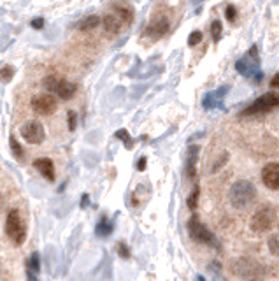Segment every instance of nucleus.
<instances>
[{
  "label": "nucleus",
  "instance_id": "1",
  "mask_svg": "<svg viewBox=\"0 0 279 281\" xmlns=\"http://www.w3.org/2000/svg\"><path fill=\"white\" fill-rule=\"evenodd\" d=\"M230 271H232L237 278H242L246 281H262L265 278V269L262 267L257 260L248 259V257L232 260Z\"/></svg>",
  "mask_w": 279,
  "mask_h": 281
},
{
  "label": "nucleus",
  "instance_id": "2",
  "mask_svg": "<svg viewBox=\"0 0 279 281\" xmlns=\"http://www.w3.org/2000/svg\"><path fill=\"white\" fill-rule=\"evenodd\" d=\"M230 204L237 209H244L248 208L255 202L257 199V188L251 181H246V180H241V181H235L230 188Z\"/></svg>",
  "mask_w": 279,
  "mask_h": 281
},
{
  "label": "nucleus",
  "instance_id": "3",
  "mask_svg": "<svg viewBox=\"0 0 279 281\" xmlns=\"http://www.w3.org/2000/svg\"><path fill=\"white\" fill-rule=\"evenodd\" d=\"M6 234L16 246H21L27 239V227L18 209H11L6 220Z\"/></svg>",
  "mask_w": 279,
  "mask_h": 281
},
{
  "label": "nucleus",
  "instance_id": "4",
  "mask_svg": "<svg viewBox=\"0 0 279 281\" xmlns=\"http://www.w3.org/2000/svg\"><path fill=\"white\" fill-rule=\"evenodd\" d=\"M42 85H44V88L53 95V97L57 95L62 100H69V98H72L75 92H78V86H75L74 83L58 76H47L44 81H42Z\"/></svg>",
  "mask_w": 279,
  "mask_h": 281
},
{
  "label": "nucleus",
  "instance_id": "5",
  "mask_svg": "<svg viewBox=\"0 0 279 281\" xmlns=\"http://www.w3.org/2000/svg\"><path fill=\"white\" fill-rule=\"evenodd\" d=\"M257 53H258L257 46H251V49L248 51V53H246L241 60L235 62V69H237V72H241L242 76H246V78L262 79V74H260V70H258L260 69V60H258Z\"/></svg>",
  "mask_w": 279,
  "mask_h": 281
},
{
  "label": "nucleus",
  "instance_id": "6",
  "mask_svg": "<svg viewBox=\"0 0 279 281\" xmlns=\"http://www.w3.org/2000/svg\"><path fill=\"white\" fill-rule=\"evenodd\" d=\"M186 228H188V234L193 241H197V243H202V244H207V246H214V248H220V244L216 243V237L214 234H211L209 231L204 227V223H200V220H198V216H191L188 220V225H186Z\"/></svg>",
  "mask_w": 279,
  "mask_h": 281
},
{
  "label": "nucleus",
  "instance_id": "7",
  "mask_svg": "<svg viewBox=\"0 0 279 281\" xmlns=\"http://www.w3.org/2000/svg\"><path fill=\"white\" fill-rule=\"evenodd\" d=\"M274 108H279V93L269 92L262 95V97L258 98V100H255L251 106H248V108L241 113V116H257V114H264Z\"/></svg>",
  "mask_w": 279,
  "mask_h": 281
},
{
  "label": "nucleus",
  "instance_id": "8",
  "mask_svg": "<svg viewBox=\"0 0 279 281\" xmlns=\"http://www.w3.org/2000/svg\"><path fill=\"white\" fill-rule=\"evenodd\" d=\"M276 223V211L272 208H262L258 209L257 213L251 218V228L258 234H264V232H269L270 228Z\"/></svg>",
  "mask_w": 279,
  "mask_h": 281
},
{
  "label": "nucleus",
  "instance_id": "9",
  "mask_svg": "<svg viewBox=\"0 0 279 281\" xmlns=\"http://www.w3.org/2000/svg\"><path fill=\"white\" fill-rule=\"evenodd\" d=\"M19 132H21V137L29 142V144H41V142L46 139L44 126H42L41 121H35V120L27 121V123L19 129Z\"/></svg>",
  "mask_w": 279,
  "mask_h": 281
},
{
  "label": "nucleus",
  "instance_id": "10",
  "mask_svg": "<svg viewBox=\"0 0 279 281\" xmlns=\"http://www.w3.org/2000/svg\"><path fill=\"white\" fill-rule=\"evenodd\" d=\"M32 109L35 111L37 114L41 116H49L57 111V98L53 97L51 93H41V95H35L32 98Z\"/></svg>",
  "mask_w": 279,
  "mask_h": 281
},
{
  "label": "nucleus",
  "instance_id": "11",
  "mask_svg": "<svg viewBox=\"0 0 279 281\" xmlns=\"http://www.w3.org/2000/svg\"><path fill=\"white\" fill-rule=\"evenodd\" d=\"M262 181L269 190H279V164L270 162L262 169Z\"/></svg>",
  "mask_w": 279,
  "mask_h": 281
},
{
  "label": "nucleus",
  "instance_id": "12",
  "mask_svg": "<svg viewBox=\"0 0 279 281\" xmlns=\"http://www.w3.org/2000/svg\"><path fill=\"white\" fill-rule=\"evenodd\" d=\"M169 19L167 18H157V19H153V21L149 23V25L146 27V32L144 34L147 35V37H151V39H162L163 35L169 32Z\"/></svg>",
  "mask_w": 279,
  "mask_h": 281
},
{
  "label": "nucleus",
  "instance_id": "13",
  "mask_svg": "<svg viewBox=\"0 0 279 281\" xmlns=\"http://www.w3.org/2000/svg\"><path fill=\"white\" fill-rule=\"evenodd\" d=\"M34 167L41 172V176H44L47 181H55V165L51 162V158H37L34 160Z\"/></svg>",
  "mask_w": 279,
  "mask_h": 281
},
{
  "label": "nucleus",
  "instance_id": "14",
  "mask_svg": "<svg viewBox=\"0 0 279 281\" xmlns=\"http://www.w3.org/2000/svg\"><path fill=\"white\" fill-rule=\"evenodd\" d=\"M197 158H198V146H190L186 153V176L195 180L197 176Z\"/></svg>",
  "mask_w": 279,
  "mask_h": 281
},
{
  "label": "nucleus",
  "instance_id": "15",
  "mask_svg": "<svg viewBox=\"0 0 279 281\" xmlns=\"http://www.w3.org/2000/svg\"><path fill=\"white\" fill-rule=\"evenodd\" d=\"M104 30H106L107 35H116L119 30H121V19L118 18L116 14H107L106 18L102 19Z\"/></svg>",
  "mask_w": 279,
  "mask_h": 281
},
{
  "label": "nucleus",
  "instance_id": "16",
  "mask_svg": "<svg viewBox=\"0 0 279 281\" xmlns=\"http://www.w3.org/2000/svg\"><path fill=\"white\" fill-rule=\"evenodd\" d=\"M229 92V86H223V88L218 90L216 93H207L204 97V108L206 109H214V108H223L221 104V95Z\"/></svg>",
  "mask_w": 279,
  "mask_h": 281
},
{
  "label": "nucleus",
  "instance_id": "17",
  "mask_svg": "<svg viewBox=\"0 0 279 281\" xmlns=\"http://www.w3.org/2000/svg\"><path fill=\"white\" fill-rule=\"evenodd\" d=\"M100 25V18H98L97 14H91V16H86L85 19H81V21L78 23V29L83 30V32H88V30H93L95 27Z\"/></svg>",
  "mask_w": 279,
  "mask_h": 281
},
{
  "label": "nucleus",
  "instance_id": "18",
  "mask_svg": "<svg viewBox=\"0 0 279 281\" xmlns=\"http://www.w3.org/2000/svg\"><path fill=\"white\" fill-rule=\"evenodd\" d=\"M114 13H116V16L121 19V23H125V25H130V23L134 21V11L130 9V7L114 6Z\"/></svg>",
  "mask_w": 279,
  "mask_h": 281
},
{
  "label": "nucleus",
  "instance_id": "19",
  "mask_svg": "<svg viewBox=\"0 0 279 281\" xmlns=\"http://www.w3.org/2000/svg\"><path fill=\"white\" fill-rule=\"evenodd\" d=\"M113 228H114L113 221L107 220V216H102L100 221L97 223V228H95V232H97V236L106 237V236H109L111 232H113Z\"/></svg>",
  "mask_w": 279,
  "mask_h": 281
},
{
  "label": "nucleus",
  "instance_id": "20",
  "mask_svg": "<svg viewBox=\"0 0 279 281\" xmlns=\"http://www.w3.org/2000/svg\"><path fill=\"white\" fill-rule=\"evenodd\" d=\"M9 144H11V149H13V155H14L16 160H19V162H25V149H23V146L19 144L18 139H16L14 136H11Z\"/></svg>",
  "mask_w": 279,
  "mask_h": 281
},
{
  "label": "nucleus",
  "instance_id": "21",
  "mask_svg": "<svg viewBox=\"0 0 279 281\" xmlns=\"http://www.w3.org/2000/svg\"><path fill=\"white\" fill-rule=\"evenodd\" d=\"M27 271L34 272V274L41 271V259H39V253H32L30 259L27 260Z\"/></svg>",
  "mask_w": 279,
  "mask_h": 281
},
{
  "label": "nucleus",
  "instance_id": "22",
  "mask_svg": "<svg viewBox=\"0 0 279 281\" xmlns=\"http://www.w3.org/2000/svg\"><path fill=\"white\" fill-rule=\"evenodd\" d=\"M267 246H269V250L272 255L279 257V234L269 236V239H267Z\"/></svg>",
  "mask_w": 279,
  "mask_h": 281
},
{
  "label": "nucleus",
  "instance_id": "23",
  "mask_svg": "<svg viewBox=\"0 0 279 281\" xmlns=\"http://www.w3.org/2000/svg\"><path fill=\"white\" fill-rule=\"evenodd\" d=\"M221 34H223L221 21H218V19H216V21L211 23V37H213V41H220Z\"/></svg>",
  "mask_w": 279,
  "mask_h": 281
},
{
  "label": "nucleus",
  "instance_id": "24",
  "mask_svg": "<svg viewBox=\"0 0 279 281\" xmlns=\"http://www.w3.org/2000/svg\"><path fill=\"white\" fill-rule=\"evenodd\" d=\"M14 76V67H11V65H6V67H2L0 69V81H4V83H7V81H11Z\"/></svg>",
  "mask_w": 279,
  "mask_h": 281
},
{
  "label": "nucleus",
  "instance_id": "25",
  "mask_svg": "<svg viewBox=\"0 0 279 281\" xmlns=\"http://www.w3.org/2000/svg\"><path fill=\"white\" fill-rule=\"evenodd\" d=\"M198 195H200V188H198V187H195V188H193V192L190 193L188 200H186V204H188V208H190V209H195V208H197Z\"/></svg>",
  "mask_w": 279,
  "mask_h": 281
},
{
  "label": "nucleus",
  "instance_id": "26",
  "mask_svg": "<svg viewBox=\"0 0 279 281\" xmlns=\"http://www.w3.org/2000/svg\"><path fill=\"white\" fill-rule=\"evenodd\" d=\"M200 41H202V32H200V30H193V32H191V34L188 35V46H191V47L197 46Z\"/></svg>",
  "mask_w": 279,
  "mask_h": 281
},
{
  "label": "nucleus",
  "instance_id": "27",
  "mask_svg": "<svg viewBox=\"0 0 279 281\" xmlns=\"http://www.w3.org/2000/svg\"><path fill=\"white\" fill-rule=\"evenodd\" d=\"M116 137H118V139H121L123 142H125L126 148H132V146H134V141L130 139V136H129V132H126V130H118V132H116Z\"/></svg>",
  "mask_w": 279,
  "mask_h": 281
},
{
  "label": "nucleus",
  "instance_id": "28",
  "mask_svg": "<svg viewBox=\"0 0 279 281\" xmlns=\"http://www.w3.org/2000/svg\"><path fill=\"white\" fill-rule=\"evenodd\" d=\"M67 123H69V130H75V126H78V114H75V111H69L67 113Z\"/></svg>",
  "mask_w": 279,
  "mask_h": 281
},
{
  "label": "nucleus",
  "instance_id": "29",
  "mask_svg": "<svg viewBox=\"0 0 279 281\" xmlns=\"http://www.w3.org/2000/svg\"><path fill=\"white\" fill-rule=\"evenodd\" d=\"M225 16H226V19H229V21H235V18H237V9H235L232 4H230V6H226Z\"/></svg>",
  "mask_w": 279,
  "mask_h": 281
},
{
  "label": "nucleus",
  "instance_id": "30",
  "mask_svg": "<svg viewBox=\"0 0 279 281\" xmlns=\"http://www.w3.org/2000/svg\"><path fill=\"white\" fill-rule=\"evenodd\" d=\"M118 255L121 257V259H130V250H129V246H126L125 243L118 244Z\"/></svg>",
  "mask_w": 279,
  "mask_h": 281
},
{
  "label": "nucleus",
  "instance_id": "31",
  "mask_svg": "<svg viewBox=\"0 0 279 281\" xmlns=\"http://www.w3.org/2000/svg\"><path fill=\"white\" fill-rule=\"evenodd\" d=\"M226 160H229V153H223V155H221V158H220V160H218V162H216V164H214V167H213V172L220 171V169H221V165H223V164H225V162H226Z\"/></svg>",
  "mask_w": 279,
  "mask_h": 281
},
{
  "label": "nucleus",
  "instance_id": "32",
  "mask_svg": "<svg viewBox=\"0 0 279 281\" xmlns=\"http://www.w3.org/2000/svg\"><path fill=\"white\" fill-rule=\"evenodd\" d=\"M30 27H32V29H35V30H41L42 27H44V19H42V18H34V19H32V23H30Z\"/></svg>",
  "mask_w": 279,
  "mask_h": 281
},
{
  "label": "nucleus",
  "instance_id": "33",
  "mask_svg": "<svg viewBox=\"0 0 279 281\" xmlns=\"http://www.w3.org/2000/svg\"><path fill=\"white\" fill-rule=\"evenodd\" d=\"M146 164H147V158L142 157L141 160L137 162V169H139V171H144V169H146Z\"/></svg>",
  "mask_w": 279,
  "mask_h": 281
},
{
  "label": "nucleus",
  "instance_id": "34",
  "mask_svg": "<svg viewBox=\"0 0 279 281\" xmlns=\"http://www.w3.org/2000/svg\"><path fill=\"white\" fill-rule=\"evenodd\" d=\"M88 204H90V197L85 193V195H83V199H81V208H83V209L88 208Z\"/></svg>",
  "mask_w": 279,
  "mask_h": 281
},
{
  "label": "nucleus",
  "instance_id": "35",
  "mask_svg": "<svg viewBox=\"0 0 279 281\" xmlns=\"http://www.w3.org/2000/svg\"><path fill=\"white\" fill-rule=\"evenodd\" d=\"M270 85H272L274 88H277V90H279V72L276 74V76L272 78V81H270Z\"/></svg>",
  "mask_w": 279,
  "mask_h": 281
},
{
  "label": "nucleus",
  "instance_id": "36",
  "mask_svg": "<svg viewBox=\"0 0 279 281\" xmlns=\"http://www.w3.org/2000/svg\"><path fill=\"white\" fill-rule=\"evenodd\" d=\"M27 278H29V281H37L35 274H34V272H30V271H27Z\"/></svg>",
  "mask_w": 279,
  "mask_h": 281
},
{
  "label": "nucleus",
  "instance_id": "37",
  "mask_svg": "<svg viewBox=\"0 0 279 281\" xmlns=\"http://www.w3.org/2000/svg\"><path fill=\"white\" fill-rule=\"evenodd\" d=\"M197 281H204V278H198V279H197Z\"/></svg>",
  "mask_w": 279,
  "mask_h": 281
}]
</instances>
